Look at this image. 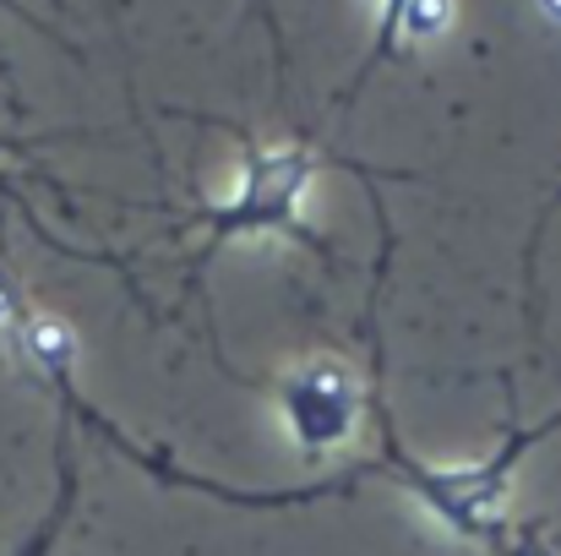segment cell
<instances>
[{"instance_id":"7a4b0ae2","label":"cell","mask_w":561,"mask_h":556,"mask_svg":"<svg viewBox=\"0 0 561 556\" xmlns=\"http://www.w3.org/2000/svg\"><path fill=\"white\" fill-rule=\"evenodd\" d=\"M453 22V0H409V33L414 38H431Z\"/></svg>"},{"instance_id":"6da1fadb","label":"cell","mask_w":561,"mask_h":556,"mask_svg":"<svg viewBox=\"0 0 561 556\" xmlns=\"http://www.w3.org/2000/svg\"><path fill=\"white\" fill-rule=\"evenodd\" d=\"M27 339H33V355H38V361H49V366H66V361H71V333H66L60 322H38Z\"/></svg>"},{"instance_id":"277c9868","label":"cell","mask_w":561,"mask_h":556,"mask_svg":"<svg viewBox=\"0 0 561 556\" xmlns=\"http://www.w3.org/2000/svg\"><path fill=\"white\" fill-rule=\"evenodd\" d=\"M0 322H11V295L0 290Z\"/></svg>"},{"instance_id":"3957f363","label":"cell","mask_w":561,"mask_h":556,"mask_svg":"<svg viewBox=\"0 0 561 556\" xmlns=\"http://www.w3.org/2000/svg\"><path fill=\"white\" fill-rule=\"evenodd\" d=\"M540 11H546L551 22H561V0H540Z\"/></svg>"}]
</instances>
